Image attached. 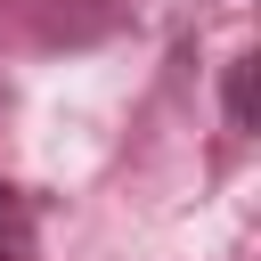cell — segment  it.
Instances as JSON below:
<instances>
[{
    "label": "cell",
    "mask_w": 261,
    "mask_h": 261,
    "mask_svg": "<svg viewBox=\"0 0 261 261\" xmlns=\"http://www.w3.org/2000/svg\"><path fill=\"white\" fill-rule=\"evenodd\" d=\"M41 253V212L16 179H0V261H33Z\"/></svg>",
    "instance_id": "6da1fadb"
},
{
    "label": "cell",
    "mask_w": 261,
    "mask_h": 261,
    "mask_svg": "<svg viewBox=\"0 0 261 261\" xmlns=\"http://www.w3.org/2000/svg\"><path fill=\"white\" fill-rule=\"evenodd\" d=\"M228 130H253V57L228 65Z\"/></svg>",
    "instance_id": "7a4b0ae2"
},
{
    "label": "cell",
    "mask_w": 261,
    "mask_h": 261,
    "mask_svg": "<svg viewBox=\"0 0 261 261\" xmlns=\"http://www.w3.org/2000/svg\"><path fill=\"white\" fill-rule=\"evenodd\" d=\"M0 106H8V82H0Z\"/></svg>",
    "instance_id": "3957f363"
}]
</instances>
